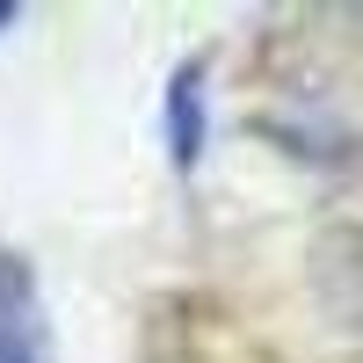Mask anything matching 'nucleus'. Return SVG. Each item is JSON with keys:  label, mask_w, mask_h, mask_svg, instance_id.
<instances>
[{"label": "nucleus", "mask_w": 363, "mask_h": 363, "mask_svg": "<svg viewBox=\"0 0 363 363\" xmlns=\"http://www.w3.org/2000/svg\"><path fill=\"white\" fill-rule=\"evenodd\" d=\"M0 363H58L44 298H37V269L22 255H0Z\"/></svg>", "instance_id": "1"}, {"label": "nucleus", "mask_w": 363, "mask_h": 363, "mask_svg": "<svg viewBox=\"0 0 363 363\" xmlns=\"http://www.w3.org/2000/svg\"><path fill=\"white\" fill-rule=\"evenodd\" d=\"M167 153L174 167L203 160V66H182L167 80Z\"/></svg>", "instance_id": "2"}, {"label": "nucleus", "mask_w": 363, "mask_h": 363, "mask_svg": "<svg viewBox=\"0 0 363 363\" xmlns=\"http://www.w3.org/2000/svg\"><path fill=\"white\" fill-rule=\"evenodd\" d=\"M0 22H15V8H8V0H0Z\"/></svg>", "instance_id": "3"}]
</instances>
